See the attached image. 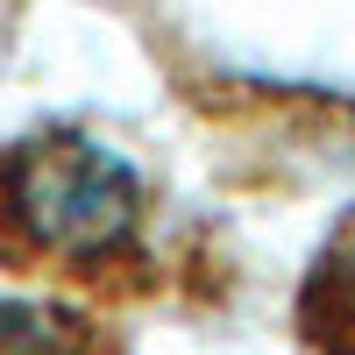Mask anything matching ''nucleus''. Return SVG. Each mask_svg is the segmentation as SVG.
Listing matches in <instances>:
<instances>
[{"mask_svg":"<svg viewBox=\"0 0 355 355\" xmlns=\"http://www.w3.org/2000/svg\"><path fill=\"white\" fill-rule=\"evenodd\" d=\"M142 185L121 157L71 128L0 150V256L50 277H107L135 256Z\"/></svg>","mask_w":355,"mask_h":355,"instance_id":"obj_1","label":"nucleus"},{"mask_svg":"<svg viewBox=\"0 0 355 355\" xmlns=\"http://www.w3.org/2000/svg\"><path fill=\"white\" fill-rule=\"evenodd\" d=\"M299 334L320 348H355V220L334 227L299 291Z\"/></svg>","mask_w":355,"mask_h":355,"instance_id":"obj_2","label":"nucleus"}]
</instances>
